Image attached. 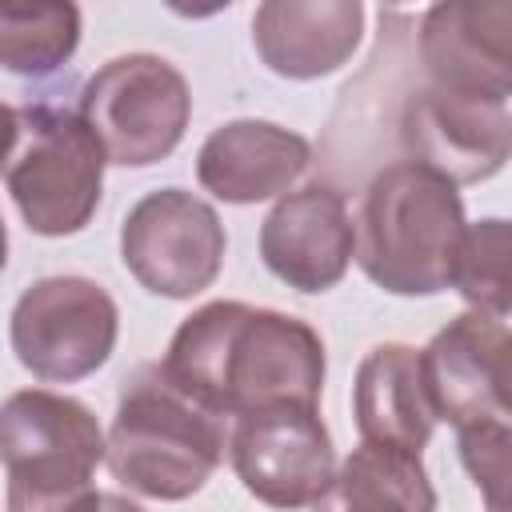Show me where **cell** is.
<instances>
[{"label":"cell","mask_w":512,"mask_h":512,"mask_svg":"<svg viewBox=\"0 0 512 512\" xmlns=\"http://www.w3.org/2000/svg\"><path fill=\"white\" fill-rule=\"evenodd\" d=\"M160 372L220 420L272 404L316 408L324 388V340L300 316L212 300L176 328Z\"/></svg>","instance_id":"cell-1"},{"label":"cell","mask_w":512,"mask_h":512,"mask_svg":"<svg viewBox=\"0 0 512 512\" xmlns=\"http://www.w3.org/2000/svg\"><path fill=\"white\" fill-rule=\"evenodd\" d=\"M356 264L392 296H432L448 288V264L464 236L456 184L416 160L384 164L360 200Z\"/></svg>","instance_id":"cell-2"},{"label":"cell","mask_w":512,"mask_h":512,"mask_svg":"<svg viewBox=\"0 0 512 512\" xmlns=\"http://www.w3.org/2000/svg\"><path fill=\"white\" fill-rule=\"evenodd\" d=\"M104 460L140 496L188 500L224 460V420L172 388L160 364H148L120 392Z\"/></svg>","instance_id":"cell-3"},{"label":"cell","mask_w":512,"mask_h":512,"mask_svg":"<svg viewBox=\"0 0 512 512\" xmlns=\"http://www.w3.org/2000/svg\"><path fill=\"white\" fill-rule=\"evenodd\" d=\"M104 432L88 404L20 388L0 404V464L8 472V512H88Z\"/></svg>","instance_id":"cell-4"},{"label":"cell","mask_w":512,"mask_h":512,"mask_svg":"<svg viewBox=\"0 0 512 512\" xmlns=\"http://www.w3.org/2000/svg\"><path fill=\"white\" fill-rule=\"evenodd\" d=\"M20 112V140L4 168L16 212L36 236L80 232L104 188V148L72 108L28 104Z\"/></svg>","instance_id":"cell-5"},{"label":"cell","mask_w":512,"mask_h":512,"mask_svg":"<svg viewBox=\"0 0 512 512\" xmlns=\"http://www.w3.org/2000/svg\"><path fill=\"white\" fill-rule=\"evenodd\" d=\"M76 112L100 140L108 164L148 168L184 140L192 92L184 72L164 56L128 52L84 80Z\"/></svg>","instance_id":"cell-6"},{"label":"cell","mask_w":512,"mask_h":512,"mask_svg":"<svg viewBox=\"0 0 512 512\" xmlns=\"http://www.w3.org/2000/svg\"><path fill=\"white\" fill-rule=\"evenodd\" d=\"M116 300L88 276H44L12 308L8 340L16 360L48 384L92 376L116 348Z\"/></svg>","instance_id":"cell-7"},{"label":"cell","mask_w":512,"mask_h":512,"mask_svg":"<svg viewBox=\"0 0 512 512\" xmlns=\"http://www.w3.org/2000/svg\"><path fill=\"white\" fill-rule=\"evenodd\" d=\"M432 416L460 436L512 432V336L500 316L460 312L420 352Z\"/></svg>","instance_id":"cell-8"},{"label":"cell","mask_w":512,"mask_h":512,"mask_svg":"<svg viewBox=\"0 0 512 512\" xmlns=\"http://www.w3.org/2000/svg\"><path fill=\"white\" fill-rule=\"evenodd\" d=\"M224 224L216 208L184 188L140 196L120 224L124 268L156 296L192 300L212 288L224 264Z\"/></svg>","instance_id":"cell-9"},{"label":"cell","mask_w":512,"mask_h":512,"mask_svg":"<svg viewBox=\"0 0 512 512\" xmlns=\"http://www.w3.org/2000/svg\"><path fill=\"white\" fill-rule=\"evenodd\" d=\"M228 460L240 484L268 508H304L332 480L336 452L316 408L272 404L236 416Z\"/></svg>","instance_id":"cell-10"},{"label":"cell","mask_w":512,"mask_h":512,"mask_svg":"<svg viewBox=\"0 0 512 512\" xmlns=\"http://www.w3.org/2000/svg\"><path fill=\"white\" fill-rule=\"evenodd\" d=\"M400 144L408 160L448 176L452 184L488 180L512 152L508 100H476L416 84L400 104Z\"/></svg>","instance_id":"cell-11"},{"label":"cell","mask_w":512,"mask_h":512,"mask_svg":"<svg viewBox=\"0 0 512 512\" xmlns=\"http://www.w3.org/2000/svg\"><path fill=\"white\" fill-rule=\"evenodd\" d=\"M424 84L476 100L512 92V4L452 0L432 4L420 20Z\"/></svg>","instance_id":"cell-12"},{"label":"cell","mask_w":512,"mask_h":512,"mask_svg":"<svg viewBox=\"0 0 512 512\" xmlns=\"http://www.w3.org/2000/svg\"><path fill=\"white\" fill-rule=\"evenodd\" d=\"M356 248V228L344 192L304 184L284 192L260 224V256L276 280L296 292H328L344 280Z\"/></svg>","instance_id":"cell-13"},{"label":"cell","mask_w":512,"mask_h":512,"mask_svg":"<svg viewBox=\"0 0 512 512\" xmlns=\"http://www.w3.org/2000/svg\"><path fill=\"white\" fill-rule=\"evenodd\" d=\"M312 164V144L272 120H228L196 156V180L224 204H256L288 192Z\"/></svg>","instance_id":"cell-14"},{"label":"cell","mask_w":512,"mask_h":512,"mask_svg":"<svg viewBox=\"0 0 512 512\" xmlns=\"http://www.w3.org/2000/svg\"><path fill=\"white\" fill-rule=\"evenodd\" d=\"M364 32L360 0H268L252 16L260 60L288 80H316L352 60Z\"/></svg>","instance_id":"cell-15"},{"label":"cell","mask_w":512,"mask_h":512,"mask_svg":"<svg viewBox=\"0 0 512 512\" xmlns=\"http://www.w3.org/2000/svg\"><path fill=\"white\" fill-rule=\"evenodd\" d=\"M352 416L364 444L420 456L436 428L420 376V352L408 344H376L356 368Z\"/></svg>","instance_id":"cell-16"},{"label":"cell","mask_w":512,"mask_h":512,"mask_svg":"<svg viewBox=\"0 0 512 512\" xmlns=\"http://www.w3.org/2000/svg\"><path fill=\"white\" fill-rule=\"evenodd\" d=\"M312 512H436V488L420 456L360 440V448L332 468Z\"/></svg>","instance_id":"cell-17"},{"label":"cell","mask_w":512,"mask_h":512,"mask_svg":"<svg viewBox=\"0 0 512 512\" xmlns=\"http://www.w3.org/2000/svg\"><path fill=\"white\" fill-rule=\"evenodd\" d=\"M80 44V8L68 0H0V68L48 76Z\"/></svg>","instance_id":"cell-18"},{"label":"cell","mask_w":512,"mask_h":512,"mask_svg":"<svg viewBox=\"0 0 512 512\" xmlns=\"http://www.w3.org/2000/svg\"><path fill=\"white\" fill-rule=\"evenodd\" d=\"M448 288H456L476 312L508 316L512 304V236L508 220L488 216L464 224V236L448 264Z\"/></svg>","instance_id":"cell-19"},{"label":"cell","mask_w":512,"mask_h":512,"mask_svg":"<svg viewBox=\"0 0 512 512\" xmlns=\"http://www.w3.org/2000/svg\"><path fill=\"white\" fill-rule=\"evenodd\" d=\"M16 140H20V112L0 100V172L8 168V160L16 152Z\"/></svg>","instance_id":"cell-20"},{"label":"cell","mask_w":512,"mask_h":512,"mask_svg":"<svg viewBox=\"0 0 512 512\" xmlns=\"http://www.w3.org/2000/svg\"><path fill=\"white\" fill-rule=\"evenodd\" d=\"M88 512H144V508L136 500L120 496V492H96V500H92Z\"/></svg>","instance_id":"cell-21"},{"label":"cell","mask_w":512,"mask_h":512,"mask_svg":"<svg viewBox=\"0 0 512 512\" xmlns=\"http://www.w3.org/2000/svg\"><path fill=\"white\" fill-rule=\"evenodd\" d=\"M8 264V228H4V216H0V272Z\"/></svg>","instance_id":"cell-22"}]
</instances>
